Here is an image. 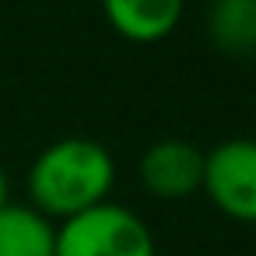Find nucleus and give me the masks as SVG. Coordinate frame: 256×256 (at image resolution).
I'll return each instance as SVG.
<instances>
[{"mask_svg": "<svg viewBox=\"0 0 256 256\" xmlns=\"http://www.w3.org/2000/svg\"><path fill=\"white\" fill-rule=\"evenodd\" d=\"M116 179L112 154L95 137H60L39 151L28 168V193L42 214H78L102 204Z\"/></svg>", "mask_w": 256, "mask_h": 256, "instance_id": "nucleus-1", "label": "nucleus"}, {"mask_svg": "<svg viewBox=\"0 0 256 256\" xmlns=\"http://www.w3.org/2000/svg\"><path fill=\"white\" fill-rule=\"evenodd\" d=\"M53 256H154V235L130 207L102 200L64 218Z\"/></svg>", "mask_w": 256, "mask_h": 256, "instance_id": "nucleus-2", "label": "nucleus"}, {"mask_svg": "<svg viewBox=\"0 0 256 256\" xmlns=\"http://www.w3.org/2000/svg\"><path fill=\"white\" fill-rule=\"evenodd\" d=\"M210 200L242 221H256V140L228 137L204 154V182Z\"/></svg>", "mask_w": 256, "mask_h": 256, "instance_id": "nucleus-3", "label": "nucleus"}, {"mask_svg": "<svg viewBox=\"0 0 256 256\" xmlns=\"http://www.w3.org/2000/svg\"><path fill=\"white\" fill-rule=\"evenodd\" d=\"M137 172L154 196H190L204 182V151L193 140L162 137L140 154Z\"/></svg>", "mask_w": 256, "mask_h": 256, "instance_id": "nucleus-4", "label": "nucleus"}, {"mask_svg": "<svg viewBox=\"0 0 256 256\" xmlns=\"http://www.w3.org/2000/svg\"><path fill=\"white\" fill-rule=\"evenodd\" d=\"M182 4L186 0H102L112 28L137 42H154L168 36L182 18Z\"/></svg>", "mask_w": 256, "mask_h": 256, "instance_id": "nucleus-5", "label": "nucleus"}, {"mask_svg": "<svg viewBox=\"0 0 256 256\" xmlns=\"http://www.w3.org/2000/svg\"><path fill=\"white\" fill-rule=\"evenodd\" d=\"M56 228L39 207L0 204V256H53Z\"/></svg>", "mask_w": 256, "mask_h": 256, "instance_id": "nucleus-6", "label": "nucleus"}, {"mask_svg": "<svg viewBox=\"0 0 256 256\" xmlns=\"http://www.w3.org/2000/svg\"><path fill=\"white\" fill-rule=\"evenodd\" d=\"M207 32L224 53H252L256 50V0H214Z\"/></svg>", "mask_w": 256, "mask_h": 256, "instance_id": "nucleus-7", "label": "nucleus"}, {"mask_svg": "<svg viewBox=\"0 0 256 256\" xmlns=\"http://www.w3.org/2000/svg\"><path fill=\"white\" fill-rule=\"evenodd\" d=\"M0 204H8V172L0 165Z\"/></svg>", "mask_w": 256, "mask_h": 256, "instance_id": "nucleus-8", "label": "nucleus"}]
</instances>
